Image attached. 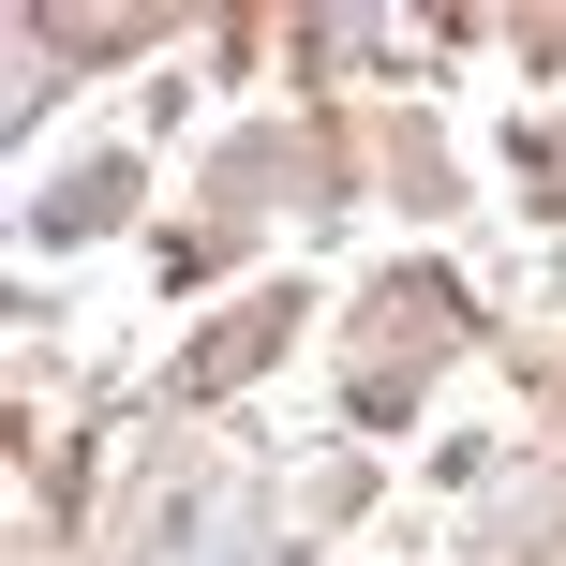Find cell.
I'll return each mask as SVG.
<instances>
[{"instance_id":"obj_1","label":"cell","mask_w":566,"mask_h":566,"mask_svg":"<svg viewBox=\"0 0 566 566\" xmlns=\"http://www.w3.org/2000/svg\"><path fill=\"white\" fill-rule=\"evenodd\" d=\"M105 209H135V165H90V179H75V195H60V209H45V224H60V239H75V224H105Z\"/></svg>"}]
</instances>
